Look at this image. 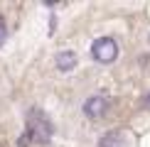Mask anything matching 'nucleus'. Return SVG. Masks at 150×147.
Masks as SVG:
<instances>
[{
  "label": "nucleus",
  "instance_id": "f257e3e1",
  "mask_svg": "<svg viewBox=\"0 0 150 147\" xmlns=\"http://www.w3.org/2000/svg\"><path fill=\"white\" fill-rule=\"evenodd\" d=\"M25 135L30 137V142H37V145H47L54 135V125L52 120L47 118L42 110H30L27 115V130Z\"/></svg>",
  "mask_w": 150,
  "mask_h": 147
},
{
  "label": "nucleus",
  "instance_id": "f03ea898",
  "mask_svg": "<svg viewBox=\"0 0 150 147\" xmlns=\"http://www.w3.org/2000/svg\"><path fill=\"white\" fill-rule=\"evenodd\" d=\"M118 54H121V49H118V42L113 37H98L91 44V57L98 64H113L118 59Z\"/></svg>",
  "mask_w": 150,
  "mask_h": 147
},
{
  "label": "nucleus",
  "instance_id": "7ed1b4c3",
  "mask_svg": "<svg viewBox=\"0 0 150 147\" xmlns=\"http://www.w3.org/2000/svg\"><path fill=\"white\" fill-rule=\"evenodd\" d=\"M106 110H108V98H106V96H91V98H86V103H84L86 118L98 120V118L106 115Z\"/></svg>",
  "mask_w": 150,
  "mask_h": 147
},
{
  "label": "nucleus",
  "instance_id": "20e7f679",
  "mask_svg": "<svg viewBox=\"0 0 150 147\" xmlns=\"http://www.w3.org/2000/svg\"><path fill=\"white\" fill-rule=\"evenodd\" d=\"M98 147H128V137L121 130H111L98 140Z\"/></svg>",
  "mask_w": 150,
  "mask_h": 147
},
{
  "label": "nucleus",
  "instance_id": "39448f33",
  "mask_svg": "<svg viewBox=\"0 0 150 147\" xmlns=\"http://www.w3.org/2000/svg\"><path fill=\"white\" fill-rule=\"evenodd\" d=\"M54 61H57V69L67 74V71H71L74 66H76V52H71V49H64V52H59V54H57V59H54Z\"/></svg>",
  "mask_w": 150,
  "mask_h": 147
},
{
  "label": "nucleus",
  "instance_id": "423d86ee",
  "mask_svg": "<svg viewBox=\"0 0 150 147\" xmlns=\"http://www.w3.org/2000/svg\"><path fill=\"white\" fill-rule=\"evenodd\" d=\"M5 39H8V27H5V20L0 17V47L5 44Z\"/></svg>",
  "mask_w": 150,
  "mask_h": 147
}]
</instances>
